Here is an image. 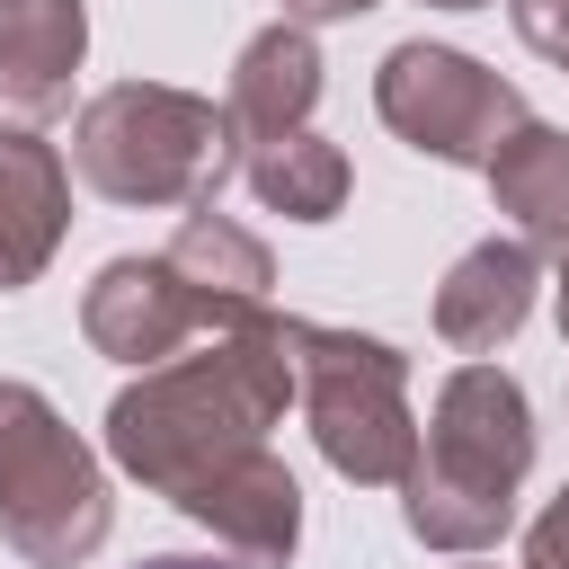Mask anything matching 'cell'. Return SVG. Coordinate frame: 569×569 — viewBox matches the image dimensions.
I'll use <instances>...</instances> for the list:
<instances>
[{
    "instance_id": "cell-1",
    "label": "cell",
    "mask_w": 569,
    "mask_h": 569,
    "mask_svg": "<svg viewBox=\"0 0 569 569\" xmlns=\"http://www.w3.org/2000/svg\"><path fill=\"white\" fill-rule=\"evenodd\" d=\"M151 569H213V560H151Z\"/></svg>"
}]
</instances>
